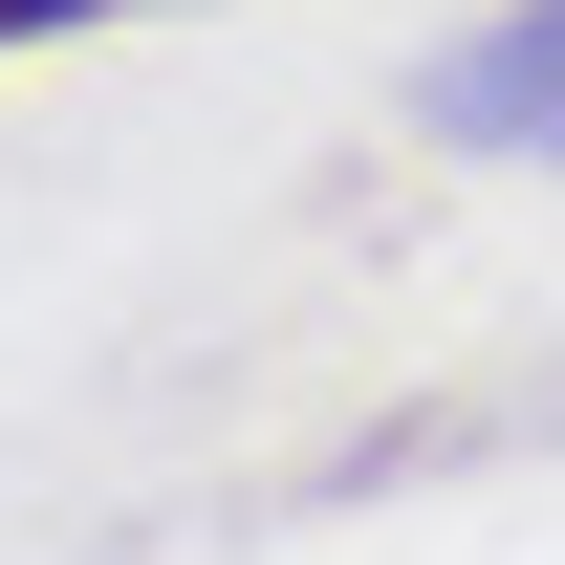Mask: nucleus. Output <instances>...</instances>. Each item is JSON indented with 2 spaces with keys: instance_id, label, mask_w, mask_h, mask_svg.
Here are the masks:
<instances>
[{
  "instance_id": "nucleus-1",
  "label": "nucleus",
  "mask_w": 565,
  "mask_h": 565,
  "mask_svg": "<svg viewBox=\"0 0 565 565\" xmlns=\"http://www.w3.org/2000/svg\"><path fill=\"white\" fill-rule=\"evenodd\" d=\"M435 131L457 152H565V0H522V22H479L435 66Z\"/></svg>"
},
{
  "instance_id": "nucleus-2",
  "label": "nucleus",
  "mask_w": 565,
  "mask_h": 565,
  "mask_svg": "<svg viewBox=\"0 0 565 565\" xmlns=\"http://www.w3.org/2000/svg\"><path fill=\"white\" fill-rule=\"evenodd\" d=\"M66 22H131V0H0V44H66Z\"/></svg>"
}]
</instances>
